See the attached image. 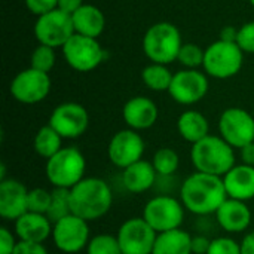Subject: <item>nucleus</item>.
<instances>
[{
	"label": "nucleus",
	"instance_id": "1",
	"mask_svg": "<svg viewBox=\"0 0 254 254\" xmlns=\"http://www.w3.org/2000/svg\"><path fill=\"white\" fill-rule=\"evenodd\" d=\"M226 199L228 193L223 179L217 176L195 171L180 186V201L186 211L195 216L216 214Z\"/></svg>",
	"mask_w": 254,
	"mask_h": 254
},
{
	"label": "nucleus",
	"instance_id": "2",
	"mask_svg": "<svg viewBox=\"0 0 254 254\" xmlns=\"http://www.w3.org/2000/svg\"><path fill=\"white\" fill-rule=\"evenodd\" d=\"M70 204L73 214L86 222H94L110 211L113 193L106 180L100 177H85L70 189Z\"/></svg>",
	"mask_w": 254,
	"mask_h": 254
},
{
	"label": "nucleus",
	"instance_id": "3",
	"mask_svg": "<svg viewBox=\"0 0 254 254\" xmlns=\"http://www.w3.org/2000/svg\"><path fill=\"white\" fill-rule=\"evenodd\" d=\"M190 161L199 173L223 177L235 164V149L220 135H207L192 144Z\"/></svg>",
	"mask_w": 254,
	"mask_h": 254
},
{
	"label": "nucleus",
	"instance_id": "4",
	"mask_svg": "<svg viewBox=\"0 0 254 254\" xmlns=\"http://www.w3.org/2000/svg\"><path fill=\"white\" fill-rule=\"evenodd\" d=\"M183 46L180 30L167 21H161L147 28L143 37V51L150 63L171 64L177 61L179 52Z\"/></svg>",
	"mask_w": 254,
	"mask_h": 254
},
{
	"label": "nucleus",
	"instance_id": "5",
	"mask_svg": "<svg viewBox=\"0 0 254 254\" xmlns=\"http://www.w3.org/2000/svg\"><path fill=\"white\" fill-rule=\"evenodd\" d=\"M86 159L77 147H63L46 161L45 174L54 188L71 189L85 179Z\"/></svg>",
	"mask_w": 254,
	"mask_h": 254
},
{
	"label": "nucleus",
	"instance_id": "6",
	"mask_svg": "<svg viewBox=\"0 0 254 254\" xmlns=\"http://www.w3.org/2000/svg\"><path fill=\"white\" fill-rule=\"evenodd\" d=\"M244 64V52L235 40L219 39L205 48L204 70L214 79H229L240 73Z\"/></svg>",
	"mask_w": 254,
	"mask_h": 254
},
{
	"label": "nucleus",
	"instance_id": "7",
	"mask_svg": "<svg viewBox=\"0 0 254 254\" xmlns=\"http://www.w3.org/2000/svg\"><path fill=\"white\" fill-rule=\"evenodd\" d=\"M182 201L171 195H158L150 198L143 208V219L156 234L180 229L185 222Z\"/></svg>",
	"mask_w": 254,
	"mask_h": 254
},
{
	"label": "nucleus",
	"instance_id": "8",
	"mask_svg": "<svg viewBox=\"0 0 254 254\" xmlns=\"http://www.w3.org/2000/svg\"><path fill=\"white\" fill-rule=\"evenodd\" d=\"M65 63L76 71L88 73L95 70L104 60L106 54L100 42L94 37L73 34V37L61 48Z\"/></svg>",
	"mask_w": 254,
	"mask_h": 254
},
{
	"label": "nucleus",
	"instance_id": "9",
	"mask_svg": "<svg viewBox=\"0 0 254 254\" xmlns=\"http://www.w3.org/2000/svg\"><path fill=\"white\" fill-rule=\"evenodd\" d=\"M74 34L71 15L60 10L58 7L37 16L34 24V37L39 45H46L54 49L63 48Z\"/></svg>",
	"mask_w": 254,
	"mask_h": 254
},
{
	"label": "nucleus",
	"instance_id": "10",
	"mask_svg": "<svg viewBox=\"0 0 254 254\" xmlns=\"http://www.w3.org/2000/svg\"><path fill=\"white\" fill-rule=\"evenodd\" d=\"M219 135L234 149L254 143V118L241 107H229L219 118Z\"/></svg>",
	"mask_w": 254,
	"mask_h": 254
},
{
	"label": "nucleus",
	"instance_id": "11",
	"mask_svg": "<svg viewBox=\"0 0 254 254\" xmlns=\"http://www.w3.org/2000/svg\"><path fill=\"white\" fill-rule=\"evenodd\" d=\"M89 222L70 214L54 223L52 228V241L54 246L67 254H74L82 252L88 247L89 243Z\"/></svg>",
	"mask_w": 254,
	"mask_h": 254
},
{
	"label": "nucleus",
	"instance_id": "12",
	"mask_svg": "<svg viewBox=\"0 0 254 254\" xmlns=\"http://www.w3.org/2000/svg\"><path fill=\"white\" fill-rule=\"evenodd\" d=\"M158 234L143 217L125 220L116 234L124 254H152Z\"/></svg>",
	"mask_w": 254,
	"mask_h": 254
},
{
	"label": "nucleus",
	"instance_id": "13",
	"mask_svg": "<svg viewBox=\"0 0 254 254\" xmlns=\"http://www.w3.org/2000/svg\"><path fill=\"white\" fill-rule=\"evenodd\" d=\"M10 95L22 104H37L51 92V77L36 68L21 70L10 82Z\"/></svg>",
	"mask_w": 254,
	"mask_h": 254
},
{
	"label": "nucleus",
	"instance_id": "14",
	"mask_svg": "<svg viewBox=\"0 0 254 254\" xmlns=\"http://www.w3.org/2000/svg\"><path fill=\"white\" fill-rule=\"evenodd\" d=\"M210 83L207 74L198 68H183L174 73L168 94L171 98L183 106L199 103L208 92Z\"/></svg>",
	"mask_w": 254,
	"mask_h": 254
},
{
	"label": "nucleus",
	"instance_id": "15",
	"mask_svg": "<svg viewBox=\"0 0 254 254\" xmlns=\"http://www.w3.org/2000/svg\"><path fill=\"white\" fill-rule=\"evenodd\" d=\"M63 138H79L83 135L89 127L88 110L74 101H67L57 106L48 122Z\"/></svg>",
	"mask_w": 254,
	"mask_h": 254
},
{
	"label": "nucleus",
	"instance_id": "16",
	"mask_svg": "<svg viewBox=\"0 0 254 254\" xmlns=\"http://www.w3.org/2000/svg\"><path fill=\"white\" fill-rule=\"evenodd\" d=\"M144 149L146 144L140 132L127 128L113 134L107 147V155L115 167L125 170L143 159Z\"/></svg>",
	"mask_w": 254,
	"mask_h": 254
},
{
	"label": "nucleus",
	"instance_id": "17",
	"mask_svg": "<svg viewBox=\"0 0 254 254\" xmlns=\"http://www.w3.org/2000/svg\"><path fill=\"white\" fill-rule=\"evenodd\" d=\"M28 211V189L16 179L0 180V217L15 222Z\"/></svg>",
	"mask_w": 254,
	"mask_h": 254
},
{
	"label": "nucleus",
	"instance_id": "18",
	"mask_svg": "<svg viewBox=\"0 0 254 254\" xmlns=\"http://www.w3.org/2000/svg\"><path fill=\"white\" fill-rule=\"evenodd\" d=\"M159 116L158 106L147 97H132L122 109V118L128 128L134 131H144L152 128Z\"/></svg>",
	"mask_w": 254,
	"mask_h": 254
},
{
	"label": "nucleus",
	"instance_id": "19",
	"mask_svg": "<svg viewBox=\"0 0 254 254\" xmlns=\"http://www.w3.org/2000/svg\"><path fill=\"white\" fill-rule=\"evenodd\" d=\"M252 210L244 201L228 198L216 211L219 226L228 234H241L252 225Z\"/></svg>",
	"mask_w": 254,
	"mask_h": 254
},
{
	"label": "nucleus",
	"instance_id": "20",
	"mask_svg": "<svg viewBox=\"0 0 254 254\" xmlns=\"http://www.w3.org/2000/svg\"><path fill=\"white\" fill-rule=\"evenodd\" d=\"M54 223L48 219L46 214L27 211L18 220L13 222V231L19 241L43 244L48 238L52 237Z\"/></svg>",
	"mask_w": 254,
	"mask_h": 254
},
{
	"label": "nucleus",
	"instance_id": "21",
	"mask_svg": "<svg viewBox=\"0 0 254 254\" xmlns=\"http://www.w3.org/2000/svg\"><path fill=\"white\" fill-rule=\"evenodd\" d=\"M222 179L228 198L244 202L254 199V167L246 164L234 165Z\"/></svg>",
	"mask_w": 254,
	"mask_h": 254
},
{
	"label": "nucleus",
	"instance_id": "22",
	"mask_svg": "<svg viewBox=\"0 0 254 254\" xmlns=\"http://www.w3.org/2000/svg\"><path fill=\"white\" fill-rule=\"evenodd\" d=\"M158 173L149 161H138L122 170V185L131 193H144L155 186Z\"/></svg>",
	"mask_w": 254,
	"mask_h": 254
},
{
	"label": "nucleus",
	"instance_id": "23",
	"mask_svg": "<svg viewBox=\"0 0 254 254\" xmlns=\"http://www.w3.org/2000/svg\"><path fill=\"white\" fill-rule=\"evenodd\" d=\"M73 27L74 33L86 37H94L98 39L104 28H106V16L101 12L100 7L85 3L82 7H79L73 15Z\"/></svg>",
	"mask_w": 254,
	"mask_h": 254
},
{
	"label": "nucleus",
	"instance_id": "24",
	"mask_svg": "<svg viewBox=\"0 0 254 254\" xmlns=\"http://www.w3.org/2000/svg\"><path fill=\"white\" fill-rule=\"evenodd\" d=\"M177 131L185 141L195 144L210 135V124L201 112L186 110L177 119Z\"/></svg>",
	"mask_w": 254,
	"mask_h": 254
},
{
	"label": "nucleus",
	"instance_id": "25",
	"mask_svg": "<svg viewBox=\"0 0 254 254\" xmlns=\"http://www.w3.org/2000/svg\"><path fill=\"white\" fill-rule=\"evenodd\" d=\"M152 254H192V237L182 228L158 234Z\"/></svg>",
	"mask_w": 254,
	"mask_h": 254
},
{
	"label": "nucleus",
	"instance_id": "26",
	"mask_svg": "<svg viewBox=\"0 0 254 254\" xmlns=\"http://www.w3.org/2000/svg\"><path fill=\"white\" fill-rule=\"evenodd\" d=\"M63 140L64 138L48 124V125H43L36 132L34 140H33V147L39 156L48 161L49 158H52L55 153H58L63 149Z\"/></svg>",
	"mask_w": 254,
	"mask_h": 254
},
{
	"label": "nucleus",
	"instance_id": "27",
	"mask_svg": "<svg viewBox=\"0 0 254 254\" xmlns=\"http://www.w3.org/2000/svg\"><path fill=\"white\" fill-rule=\"evenodd\" d=\"M173 76L174 73H171L165 64H156V63H150L141 71L143 83L155 92L168 91L173 82Z\"/></svg>",
	"mask_w": 254,
	"mask_h": 254
},
{
	"label": "nucleus",
	"instance_id": "28",
	"mask_svg": "<svg viewBox=\"0 0 254 254\" xmlns=\"http://www.w3.org/2000/svg\"><path fill=\"white\" fill-rule=\"evenodd\" d=\"M152 164H153L158 176L170 177L177 173V170L180 167V156L171 147H161L155 152V155L152 158Z\"/></svg>",
	"mask_w": 254,
	"mask_h": 254
},
{
	"label": "nucleus",
	"instance_id": "29",
	"mask_svg": "<svg viewBox=\"0 0 254 254\" xmlns=\"http://www.w3.org/2000/svg\"><path fill=\"white\" fill-rule=\"evenodd\" d=\"M73 214L71 213V204H70V189H60L54 188L52 190V198H51V205L46 213L48 219L55 223L67 216Z\"/></svg>",
	"mask_w": 254,
	"mask_h": 254
},
{
	"label": "nucleus",
	"instance_id": "30",
	"mask_svg": "<svg viewBox=\"0 0 254 254\" xmlns=\"http://www.w3.org/2000/svg\"><path fill=\"white\" fill-rule=\"evenodd\" d=\"M55 60H57V57H55V49L54 48L46 46V45H39L31 52L30 67L49 74V71L55 65Z\"/></svg>",
	"mask_w": 254,
	"mask_h": 254
},
{
	"label": "nucleus",
	"instance_id": "31",
	"mask_svg": "<svg viewBox=\"0 0 254 254\" xmlns=\"http://www.w3.org/2000/svg\"><path fill=\"white\" fill-rule=\"evenodd\" d=\"M86 254H122V250L116 237L109 234H100L89 240Z\"/></svg>",
	"mask_w": 254,
	"mask_h": 254
},
{
	"label": "nucleus",
	"instance_id": "32",
	"mask_svg": "<svg viewBox=\"0 0 254 254\" xmlns=\"http://www.w3.org/2000/svg\"><path fill=\"white\" fill-rule=\"evenodd\" d=\"M204 54L205 49H202L196 43H183L177 61L185 68H198L204 64Z\"/></svg>",
	"mask_w": 254,
	"mask_h": 254
},
{
	"label": "nucleus",
	"instance_id": "33",
	"mask_svg": "<svg viewBox=\"0 0 254 254\" xmlns=\"http://www.w3.org/2000/svg\"><path fill=\"white\" fill-rule=\"evenodd\" d=\"M51 198H52V192L43 188L30 189L28 190V211L46 214L51 205Z\"/></svg>",
	"mask_w": 254,
	"mask_h": 254
},
{
	"label": "nucleus",
	"instance_id": "34",
	"mask_svg": "<svg viewBox=\"0 0 254 254\" xmlns=\"http://www.w3.org/2000/svg\"><path fill=\"white\" fill-rule=\"evenodd\" d=\"M207 254H241V246L231 237H219L211 240Z\"/></svg>",
	"mask_w": 254,
	"mask_h": 254
},
{
	"label": "nucleus",
	"instance_id": "35",
	"mask_svg": "<svg viewBox=\"0 0 254 254\" xmlns=\"http://www.w3.org/2000/svg\"><path fill=\"white\" fill-rule=\"evenodd\" d=\"M235 42L244 54H254V21L246 22L237 30Z\"/></svg>",
	"mask_w": 254,
	"mask_h": 254
},
{
	"label": "nucleus",
	"instance_id": "36",
	"mask_svg": "<svg viewBox=\"0 0 254 254\" xmlns=\"http://www.w3.org/2000/svg\"><path fill=\"white\" fill-rule=\"evenodd\" d=\"M24 1H25L27 9L33 15H37V16L57 9L58 6V0H24Z\"/></svg>",
	"mask_w": 254,
	"mask_h": 254
},
{
	"label": "nucleus",
	"instance_id": "37",
	"mask_svg": "<svg viewBox=\"0 0 254 254\" xmlns=\"http://www.w3.org/2000/svg\"><path fill=\"white\" fill-rule=\"evenodd\" d=\"M18 241L15 240V235L6 228H0V254H12Z\"/></svg>",
	"mask_w": 254,
	"mask_h": 254
},
{
	"label": "nucleus",
	"instance_id": "38",
	"mask_svg": "<svg viewBox=\"0 0 254 254\" xmlns=\"http://www.w3.org/2000/svg\"><path fill=\"white\" fill-rule=\"evenodd\" d=\"M12 254H49L46 247L43 244L37 243H25V241H18L15 250Z\"/></svg>",
	"mask_w": 254,
	"mask_h": 254
},
{
	"label": "nucleus",
	"instance_id": "39",
	"mask_svg": "<svg viewBox=\"0 0 254 254\" xmlns=\"http://www.w3.org/2000/svg\"><path fill=\"white\" fill-rule=\"evenodd\" d=\"M210 244H211V240H208L207 237H202V235L192 237V254H207Z\"/></svg>",
	"mask_w": 254,
	"mask_h": 254
},
{
	"label": "nucleus",
	"instance_id": "40",
	"mask_svg": "<svg viewBox=\"0 0 254 254\" xmlns=\"http://www.w3.org/2000/svg\"><path fill=\"white\" fill-rule=\"evenodd\" d=\"M85 4L83 0H58V9L68 13V15H73L79 7H82Z\"/></svg>",
	"mask_w": 254,
	"mask_h": 254
},
{
	"label": "nucleus",
	"instance_id": "41",
	"mask_svg": "<svg viewBox=\"0 0 254 254\" xmlns=\"http://www.w3.org/2000/svg\"><path fill=\"white\" fill-rule=\"evenodd\" d=\"M240 153H241L243 164L254 167V143H250V144L244 146L243 149H240Z\"/></svg>",
	"mask_w": 254,
	"mask_h": 254
},
{
	"label": "nucleus",
	"instance_id": "42",
	"mask_svg": "<svg viewBox=\"0 0 254 254\" xmlns=\"http://www.w3.org/2000/svg\"><path fill=\"white\" fill-rule=\"evenodd\" d=\"M240 246H241V254H254V231L249 232L243 238Z\"/></svg>",
	"mask_w": 254,
	"mask_h": 254
},
{
	"label": "nucleus",
	"instance_id": "43",
	"mask_svg": "<svg viewBox=\"0 0 254 254\" xmlns=\"http://www.w3.org/2000/svg\"><path fill=\"white\" fill-rule=\"evenodd\" d=\"M249 1H250V4L254 7V0H249Z\"/></svg>",
	"mask_w": 254,
	"mask_h": 254
},
{
	"label": "nucleus",
	"instance_id": "44",
	"mask_svg": "<svg viewBox=\"0 0 254 254\" xmlns=\"http://www.w3.org/2000/svg\"><path fill=\"white\" fill-rule=\"evenodd\" d=\"M122 254H124V253H122Z\"/></svg>",
	"mask_w": 254,
	"mask_h": 254
}]
</instances>
